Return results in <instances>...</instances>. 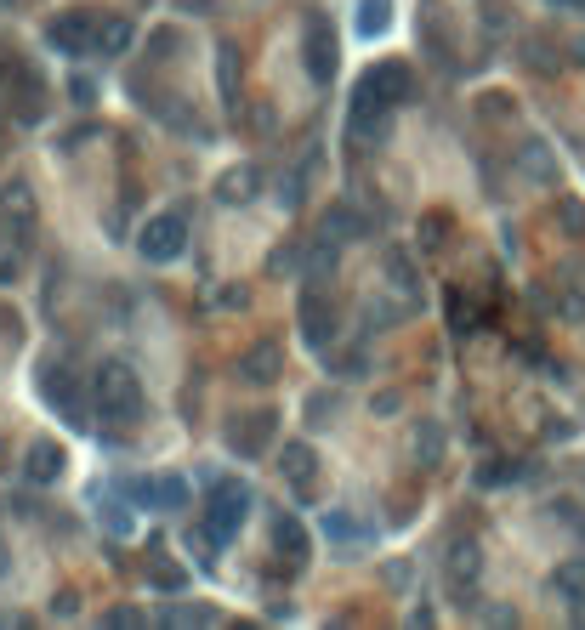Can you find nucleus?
<instances>
[{"label":"nucleus","instance_id":"36","mask_svg":"<svg viewBox=\"0 0 585 630\" xmlns=\"http://www.w3.org/2000/svg\"><path fill=\"white\" fill-rule=\"evenodd\" d=\"M0 574H6V551H0Z\"/></svg>","mask_w":585,"mask_h":630},{"label":"nucleus","instance_id":"29","mask_svg":"<svg viewBox=\"0 0 585 630\" xmlns=\"http://www.w3.org/2000/svg\"><path fill=\"white\" fill-rule=\"evenodd\" d=\"M103 625H114V630H131V625H142V613H137V608H108V613H103Z\"/></svg>","mask_w":585,"mask_h":630},{"label":"nucleus","instance_id":"13","mask_svg":"<svg viewBox=\"0 0 585 630\" xmlns=\"http://www.w3.org/2000/svg\"><path fill=\"white\" fill-rule=\"evenodd\" d=\"M40 392H46V403H57V409H63L74 426H86V420H80L86 409H80V392H74V375H69V369L52 364V369H46V381H40Z\"/></svg>","mask_w":585,"mask_h":630},{"label":"nucleus","instance_id":"16","mask_svg":"<svg viewBox=\"0 0 585 630\" xmlns=\"http://www.w3.org/2000/svg\"><path fill=\"white\" fill-rule=\"evenodd\" d=\"M6 216H18V245H29V233H35V199H29V188H6Z\"/></svg>","mask_w":585,"mask_h":630},{"label":"nucleus","instance_id":"27","mask_svg":"<svg viewBox=\"0 0 585 630\" xmlns=\"http://www.w3.org/2000/svg\"><path fill=\"white\" fill-rule=\"evenodd\" d=\"M324 233H347V239H353V233H364V222H358L353 210H330V216H324Z\"/></svg>","mask_w":585,"mask_h":630},{"label":"nucleus","instance_id":"12","mask_svg":"<svg viewBox=\"0 0 585 630\" xmlns=\"http://www.w3.org/2000/svg\"><path fill=\"white\" fill-rule=\"evenodd\" d=\"M273 545H279V557L290 562V574L307 568V551H313V545H307V528L296 523V517H279V523H273Z\"/></svg>","mask_w":585,"mask_h":630},{"label":"nucleus","instance_id":"6","mask_svg":"<svg viewBox=\"0 0 585 630\" xmlns=\"http://www.w3.org/2000/svg\"><path fill=\"white\" fill-rule=\"evenodd\" d=\"M302 63L319 86H330V74H336V29H330L324 12H307L302 23Z\"/></svg>","mask_w":585,"mask_h":630},{"label":"nucleus","instance_id":"20","mask_svg":"<svg viewBox=\"0 0 585 630\" xmlns=\"http://www.w3.org/2000/svg\"><path fill=\"white\" fill-rule=\"evenodd\" d=\"M148 579H154L160 591H182V585H188V568L171 562V557H154V562H148Z\"/></svg>","mask_w":585,"mask_h":630},{"label":"nucleus","instance_id":"18","mask_svg":"<svg viewBox=\"0 0 585 630\" xmlns=\"http://www.w3.org/2000/svg\"><path fill=\"white\" fill-rule=\"evenodd\" d=\"M256 182H262V176H256V165H239V171H228L222 182H216V193H222L228 205H239V199H250V193H256Z\"/></svg>","mask_w":585,"mask_h":630},{"label":"nucleus","instance_id":"4","mask_svg":"<svg viewBox=\"0 0 585 630\" xmlns=\"http://www.w3.org/2000/svg\"><path fill=\"white\" fill-rule=\"evenodd\" d=\"M182 245H188V222H182V210H160V216H148L142 233H137L142 262H177Z\"/></svg>","mask_w":585,"mask_h":630},{"label":"nucleus","instance_id":"10","mask_svg":"<svg viewBox=\"0 0 585 630\" xmlns=\"http://www.w3.org/2000/svg\"><path fill=\"white\" fill-rule=\"evenodd\" d=\"M63 466H69V460H63V449H57L52 438L29 443V455H23V477H29L35 489H46V483H57V477H63Z\"/></svg>","mask_w":585,"mask_h":630},{"label":"nucleus","instance_id":"37","mask_svg":"<svg viewBox=\"0 0 585 630\" xmlns=\"http://www.w3.org/2000/svg\"><path fill=\"white\" fill-rule=\"evenodd\" d=\"M0 455H6V443H0Z\"/></svg>","mask_w":585,"mask_h":630},{"label":"nucleus","instance_id":"26","mask_svg":"<svg viewBox=\"0 0 585 630\" xmlns=\"http://www.w3.org/2000/svg\"><path fill=\"white\" fill-rule=\"evenodd\" d=\"M160 619H165V625H216L211 608H165Z\"/></svg>","mask_w":585,"mask_h":630},{"label":"nucleus","instance_id":"21","mask_svg":"<svg viewBox=\"0 0 585 630\" xmlns=\"http://www.w3.org/2000/svg\"><path fill=\"white\" fill-rule=\"evenodd\" d=\"M478 545L466 540V545H455V551H449V579H455V585H461V579H478Z\"/></svg>","mask_w":585,"mask_h":630},{"label":"nucleus","instance_id":"15","mask_svg":"<svg viewBox=\"0 0 585 630\" xmlns=\"http://www.w3.org/2000/svg\"><path fill=\"white\" fill-rule=\"evenodd\" d=\"M313 466H319V455H313L307 443H284L279 472L290 477V489H296V494H313Z\"/></svg>","mask_w":585,"mask_h":630},{"label":"nucleus","instance_id":"24","mask_svg":"<svg viewBox=\"0 0 585 630\" xmlns=\"http://www.w3.org/2000/svg\"><path fill=\"white\" fill-rule=\"evenodd\" d=\"M387 279L404 290V296H415V273H409V262H404V250H387Z\"/></svg>","mask_w":585,"mask_h":630},{"label":"nucleus","instance_id":"19","mask_svg":"<svg viewBox=\"0 0 585 630\" xmlns=\"http://www.w3.org/2000/svg\"><path fill=\"white\" fill-rule=\"evenodd\" d=\"M392 23V0H358V35H381Z\"/></svg>","mask_w":585,"mask_h":630},{"label":"nucleus","instance_id":"5","mask_svg":"<svg viewBox=\"0 0 585 630\" xmlns=\"http://www.w3.org/2000/svg\"><path fill=\"white\" fill-rule=\"evenodd\" d=\"M97 12L91 6H69V12H57L52 23H46V40H52L63 57H86V52H97Z\"/></svg>","mask_w":585,"mask_h":630},{"label":"nucleus","instance_id":"34","mask_svg":"<svg viewBox=\"0 0 585 630\" xmlns=\"http://www.w3.org/2000/svg\"><path fill=\"white\" fill-rule=\"evenodd\" d=\"M574 63H585V40H574Z\"/></svg>","mask_w":585,"mask_h":630},{"label":"nucleus","instance_id":"7","mask_svg":"<svg viewBox=\"0 0 585 630\" xmlns=\"http://www.w3.org/2000/svg\"><path fill=\"white\" fill-rule=\"evenodd\" d=\"M273 426H279V415H273V409H262V415H239L228 426V443L239 449V455H262L267 443H273Z\"/></svg>","mask_w":585,"mask_h":630},{"label":"nucleus","instance_id":"3","mask_svg":"<svg viewBox=\"0 0 585 630\" xmlns=\"http://www.w3.org/2000/svg\"><path fill=\"white\" fill-rule=\"evenodd\" d=\"M0 103L18 108V120H46V80L35 74V63L29 57H0Z\"/></svg>","mask_w":585,"mask_h":630},{"label":"nucleus","instance_id":"1","mask_svg":"<svg viewBox=\"0 0 585 630\" xmlns=\"http://www.w3.org/2000/svg\"><path fill=\"white\" fill-rule=\"evenodd\" d=\"M250 517V489L239 483V477H216L211 494H205V511H199V523H205V534H211L216 545H228L239 528H245Z\"/></svg>","mask_w":585,"mask_h":630},{"label":"nucleus","instance_id":"33","mask_svg":"<svg viewBox=\"0 0 585 630\" xmlns=\"http://www.w3.org/2000/svg\"><path fill=\"white\" fill-rule=\"evenodd\" d=\"M551 6H563V12H585V0H551Z\"/></svg>","mask_w":585,"mask_h":630},{"label":"nucleus","instance_id":"28","mask_svg":"<svg viewBox=\"0 0 585 630\" xmlns=\"http://www.w3.org/2000/svg\"><path fill=\"white\" fill-rule=\"evenodd\" d=\"M307 426H330V415H336V398H324V392H313V398H307Z\"/></svg>","mask_w":585,"mask_h":630},{"label":"nucleus","instance_id":"31","mask_svg":"<svg viewBox=\"0 0 585 630\" xmlns=\"http://www.w3.org/2000/svg\"><path fill=\"white\" fill-rule=\"evenodd\" d=\"M523 165H529V171H534V176H551L546 154H540V142H529V148H523Z\"/></svg>","mask_w":585,"mask_h":630},{"label":"nucleus","instance_id":"9","mask_svg":"<svg viewBox=\"0 0 585 630\" xmlns=\"http://www.w3.org/2000/svg\"><path fill=\"white\" fill-rule=\"evenodd\" d=\"M279 375H284L279 341H262V347H250L245 358H239V381H250V386H267V381H279Z\"/></svg>","mask_w":585,"mask_h":630},{"label":"nucleus","instance_id":"14","mask_svg":"<svg viewBox=\"0 0 585 630\" xmlns=\"http://www.w3.org/2000/svg\"><path fill=\"white\" fill-rule=\"evenodd\" d=\"M364 86L381 91L392 108H404L409 103V63H398V57H392V63H381L375 74H364Z\"/></svg>","mask_w":585,"mask_h":630},{"label":"nucleus","instance_id":"8","mask_svg":"<svg viewBox=\"0 0 585 630\" xmlns=\"http://www.w3.org/2000/svg\"><path fill=\"white\" fill-rule=\"evenodd\" d=\"M296 324H302V335L313 341V347H330L336 341V313L324 307V296H319V284L302 296V307H296Z\"/></svg>","mask_w":585,"mask_h":630},{"label":"nucleus","instance_id":"2","mask_svg":"<svg viewBox=\"0 0 585 630\" xmlns=\"http://www.w3.org/2000/svg\"><path fill=\"white\" fill-rule=\"evenodd\" d=\"M91 398H97V415L114 420V426H131L142 415V386L125 364H103L97 381H91Z\"/></svg>","mask_w":585,"mask_h":630},{"label":"nucleus","instance_id":"23","mask_svg":"<svg viewBox=\"0 0 585 630\" xmlns=\"http://www.w3.org/2000/svg\"><path fill=\"white\" fill-rule=\"evenodd\" d=\"M324 534L330 540H364V523H353L347 511H324Z\"/></svg>","mask_w":585,"mask_h":630},{"label":"nucleus","instance_id":"22","mask_svg":"<svg viewBox=\"0 0 585 630\" xmlns=\"http://www.w3.org/2000/svg\"><path fill=\"white\" fill-rule=\"evenodd\" d=\"M216 74H222V97L239 108V69H233V46H222V52H216Z\"/></svg>","mask_w":585,"mask_h":630},{"label":"nucleus","instance_id":"30","mask_svg":"<svg viewBox=\"0 0 585 630\" xmlns=\"http://www.w3.org/2000/svg\"><path fill=\"white\" fill-rule=\"evenodd\" d=\"M108 528H114V534H131V517H125V506H120V500H108Z\"/></svg>","mask_w":585,"mask_h":630},{"label":"nucleus","instance_id":"32","mask_svg":"<svg viewBox=\"0 0 585 630\" xmlns=\"http://www.w3.org/2000/svg\"><path fill=\"white\" fill-rule=\"evenodd\" d=\"M0 335H18V313H6V307H0Z\"/></svg>","mask_w":585,"mask_h":630},{"label":"nucleus","instance_id":"25","mask_svg":"<svg viewBox=\"0 0 585 630\" xmlns=\"http://www.w3.org/2000/svg\"><path fill=\"white\" fill-rule=\"evenodd\" d=\"M557 216H563V228L574 233V239H585V205L580 199H568L563 193V199H557Z\"/></svg>","mask_w":585,"mask_h":630},{"label":"nucleus","instance_id":"35","mask_svg":"<svg viewBox=\"0 0 585 630\" xmlns=\"http://www.w3.org/2000/svg\"><path fill=\"white\" fill-rule=\"evenodd\" d=\"M0 6H6V12H18V6H29V0H0Z\"/></svg>","mask_w":585,"mask_h":630},{"label":"nucleus","instance_id":"11","mask_svg":"<svg viewBox=\"0 0 585 630\" xmlns=\"http://www.w3.org/2000/svg\"><path fill=\"white\" fill-rule=\"evenodd\" d=\"M551 591L563 596L568 608H574V619L585 625V557H568V562H557V574H551Z\"/></svg>","mask_w":585,"mask_h":630},{"label":"nucleus","instance_id":"17","mask_svg":"<svg viewBox=\"0 0 585 630\" xmlns=\"http://www.w3.org/2000/svg\"><path fill=\"white\" fill-rule=\"evenodd\" d=\"M97 52H108V57L131 52V23L125 18H103L97 23Z\"/></svg>","mask_w":585,"mask_h":630}]
</instances>
